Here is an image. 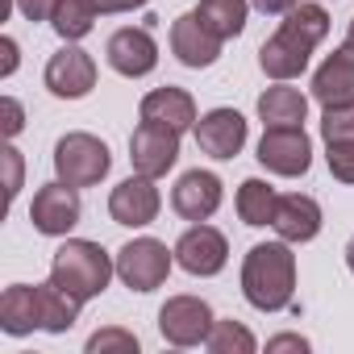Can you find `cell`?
Listing matches in <instances>:
<instances>
[{
    "instance_id": "6da1fadb",
    "label": "cell",
    "mask_w": 354,
    "mask_h": 354,
    "mask_svg": "<svg viewBox=\"0 0 354 354\" xmlns=\"http://www.w3.org/2000/svg\"><path fill=\"white\" fill-rule=\"evenodd\" d=\"M242 296L259 313H283L296 296V254L292 242H259L242 259Z\"/></svg>"
},
{
    "instance_id": "7a4b0ae2",
    "label": "cell",
    "mask_w": 354,
    "mask_h": 354,
    "mask_svg": "<svg viewBox=\"0 0 354 354\" xmlns=\"http://www.w3.org/2000/svg\"><path fill=\"white\" fill-rule=\"evenodd\" d=\"M113 275H117V254H109L92 238H67L50 259V279L84 304L96 300Z\"/></svg>"
},
{
    "instance_id": "3957f363",
    "label": "cell",
    "mask_w": 354,
    "mask_h": 354,
    "mask_svg": "<svg viewBox=\"0 0 354 354\" xmlns=\"http://www.w3.org/2000/svg\"><path fill=\"white\" fill-rule=\"evenodd\" d=\"M113 171V150L96 133L71 129L55 142V175L71 188H96Z\"/></svg>"
},
{
    "instance_id": "277c9868",
    "label": "cell",
    "mask_w": 354,
    "mask_h": 354,
    "mask_svg": "<svg viewBox=\"0 0 354 354\" xmlns=\"http://www.w3.org/2000/svg\"><path fill=\"white\" fill-rule=\"evenodd\" d=\"M171 267H175V246L167 250V242H158V238H133L117 250V279L142 296L162 288Z\"/></svg>"
},
{
    "instance_id": "5b68a950",
    "label": "cell",
    "mask_w": 354,
    "mask_h": 354,
    "mask_svg": "<svg viewBox=\"0 0 354 354\" xmlns=\"http://www.w3.org/2000/svg\"><path fill=\"white\" fill-rule=\"evenodd\" d=\"M259 162L271 175H283V180L308 175V167H313V138L304 133V125L263 129V138H259Z\"/></svg>"
},
{
    "instance_id": "8992f818",
    "label": "cell",
    "mask_w": 354,
    "mask_h": 354,
    "mask_svg": "<svg viewBox=\"0 0 354 354\" xmlns=\"http://www.w3.org/2000/svg\"><path fill=\"white\" fill-rule=\"evenodd\" d=\"M213 308L201 296H167L158 308V333L171 346H205L213 333Z\"/></svg>"
},
{
    "instance_id": "52a82bcc",
    "label": "cell",
    "mask_w": 354,
    "mask_h": 354,
    "mask_svg": "<svg viewBox=\"0 0 354 354\" xmlns=\"http://www.w3.org/2000/svg\"><path fill=\"white\" fill-rule=\"evenodd\" d=\"M162 213V192H158V180H150V175H129V180H121L113 192H109V217L125 230H146L154 225Z\"/></svg>"
},
{
    "instance_id": "ba28073f",
    "label": "cell",
    "mask_w": 354,
    "mask_h": 354,
    "mask_svg": "<svg viewBox=\"0 0 354 354\" xmlns=\"http://www.w3.org/2000/svg\"><path fill=\"white\" fill-rule=\"evenodd\" d=\"M313 50H317V46H313L300 30H292L288 21H279V30L259 46V67H263L267 80H275V84H292V80H300V75L308 71Z\"/></svg>"
},
{
    "instance_id": "9c48e42d",
    "label": "cell",
    "mask_w": 354,
    "mask_h": 354,
    "mask_svg": "<svg viewBox=\"0 0 354 354\" xmlns=\"http://www.w3.org/2000/svg\"><path fill=\"white\" fill-rule=\"evenodd\" d=\"M42 84H46V92L59 96V100H84V96L96 88V59H92L84 46L67 42L63 50L50 55V63H46V71H42Z\"/></svg>"
},
{
    "instance_id": "30bf717a",
    "label": "cell",
    "mask_w": 354,
    "mask_h": 354,
    "mask_svg": "<svg viewBox=\"0 0 354 354\" xmlns=\"http://www.w3.org/2000/svg\"><path fill=\"white\" fill-rule=\"evenodd\" d=\"M175 263H180L188 275H221L225 263H230V242L217 225H205V221H192V230L180 234V242H175Z\"/></svg>"
},
{
    "instance_id": "8fae6325",
    "label": "cell",
    "mask_w": 354,
    "mask_h": 354,
    "mask_svg": "<svg viewBox=\"0 0 354 354\" xmlns=\"http://www.w3.org/2000/svg\"><path fill=\"white\" fill-rule=\"evenodd\" d=\"M80 213H84L80 188H71V184H63V180L42 184V188L34 192V205H30V221H34V230L46 234V238H67V234L80 225Z\"/></svg>"
},
{
    "instance_id": "7c38bea8",
    "label": "cell",
    "mask_w": 354,
    "mask_h": 354,
    "mask_svg": "<svg viewBox=\"0 0 354 354\" xmlns=\"http://www.w3.org/2000/svg\"><path fill=\"white\" fill-rule=\"evenodd\" d=\"M129 162L138 175L162 180L180 162V133L167 125H154V121H138V129L129 133Z\"/></svg>"
},
{
    "instance_id": "4fadbf2b",
    "label": "cell",
    "mask_w": 354,
    "mask_h": 354,
    "mask_svg": "<svg viewBox=\"0 0 354 354\" xmlns=\"http://www.w3.org/2000/svg\"><path fill=\"white\" fill-rule=\"evenodd\" d=\"M104 59L117 75L125 80H142L158 67V42L146 26H121L117 34H109L104 42Z\"/></svg>"
},
{
    "instance_id": "5bb4252c",
    "label": "cell",
    "mask_w": 354,
    "mask_h": 354,
    "mask_svg": "<svg viewBox=\"0 0 354 354\" xmlns=\"http://www.w3.org/2000/svg\"><path fill=\"white\" fill-rule=\"evenodd\" d=\"M192 133H196L201 154H209L217 162H230V158L242 154V146L250 138V125H246V117L238 109H209V113H201Z\"/></svg>"
},
{
    "instance_id": "9a60e30c",
    "label": "cell",
    "mask_w": 354,
    "mask_h": 354,
    "mask_svg": "<svg viewBox=\"0 0 354 354\" xmlns=\"http://www.w3.org/2000/svg\"><path fill=\"white\" fill-rule=\"evenodd\" d=\"M221 196H225V184L217 171H184L171 188V209L180 213L184 221H209L217 209H221Z\"/></svg>"
},
{
    "instance_id": "2e32d148",
    "label": "cell",
    "mask_w": 354,
    "mask_h": 354,
    "mask_svg": "<svg viewBox=\"0 0 354 354\" xmlns=\"http://www.w3.org/2000/svg\"><path fill=\"white\" fill-rule=\"evenodd\" d=\"M221 46H225V42H221L205 21H201V13H196V9L171 21V55L180 59L184 67H192V71L213 67V63L221 59Z\"/></svg>"
},
{
    "instance_id": "e0dca14e",
    "label": "cell",
    "mask_w": 354,
    "mask_h": 354,
    "mask_svg": "<svg viewBox=\"0 0 354 354\" xmlns=\"http://www.w3.org/2000/svg\"><path fill=\"white\" fill-rule=\"evenodd\" d=\"M313 100L321 109L354 104V46H337L325 55V63L313 71Z\"/></svg>"
},
{
    "instance_id": "ac0fdd59",
    "label": "cell",
    "mask_w": 354,
    "mask_h": 354,
    "mask_svg": "<svg viewBox=\"0 0 354 354\" xmlns=\"http://www.w3.org/2000/svg\"><path fill=\"white\" fill-rule=\"evenodd\" d=\"M138 117H142V121H154V125H167V129H175V133H188V129H196V121H201L192 92H188V88H171V84L146 92L142 104H138Z\"/></svg>"
},
{
    "instance_id": "d6986e66",
    "label": "cell",
    "mask_w": 354,
    "mask_h": 354,
    "mask_svg": "<svg viewBox=\"0 0 354 354\" xmlns=\"http://www.w3.org/2000/svg\"><path fill=\"white\" fill-rule=\"evenodd\" d=\"M321 205L313 201V196H304V192H288V196H279V205H275V217H271V230L283 238V242H292V246H304V242H313L317 234H321Z\"/></svg>"
},
{
    "instance_id": "ffe728a7",
    "label": "cell",
    "mask_w": 354,
    "mask_h": 354,
    "mask_svg": "<svg viewBox=\"0 0 354 354\" xmlns=\"http://www.w3.org/2000/svg\"><path fill=\"white\" fill-rule=\"evenodd\" d=\"M0 329L9 337H26L42 329V304H38V283H9L0 296Z\"/></svg>"
},
{
    "instance_id": "44dd1931",
    "label": "cell",
    "mask_w": 354,
    "mask_h": 354,
    "mask_svg": "<svg viewBox=\"0 0 354 354\" xmlns=\"http://www.w3.org/2000/svg\"><path fill=\"white\" fill-rule=\"evenodd\" d=\"M259 121L263 129H275V125H304L308 121V96L292 84H275L259 96Z\"/></svg>"
},
{
    "instance_id": "7402d4cb",
    "label": "cell",
    "mask_w": 354,
    "mask_h": 354,
    "mask_svg": "<svg viewBox=\"0 0 354 354\" xmlns=\"http://www.w3.org/2000/svg\"><path fill=\"white\" fill-rule=\"evenodd\" d=\"M38 304H42V329L46 333H67L80 321V308H84V300H75L71 292H63L55 279L38 283Z\"/></svg>"
},
{
    "instance_id": "603a6c76",
    "label": "cell",
    "mask_w": 354,
    "mask_h": 354,
    "mask_svg": "<svg viewBox=\"0 0 354 354\" xmlns=\"http://www.w3.org/2000/svg\"><path fill=\"white\" fill-rule=\"evenodd\" d=\"M96 0H59L55 13H50V30L63 38V42H84L92 30H96Z\"/></svg>"
},
{
    "instance_id": "cb8c5ba5",
    "label": "cell",
    "mask_w": 354,
    "mask_h": 354,
    "mask_svg": "<svg viewBox=\"0 0 354 354\" xmlns=\"http://www.w3.org/2000/svg\"><path fill=\"white\" fill-rule=\"evenodd\" d=\"M234 205H238V217H242V225H254V230H263V225H271V217H275L279 192H275L267 180H242V188H238Z\"/></svg>"
},
{
    "instance_id": "d4e9b609",
    "label": "cell",
    "mask_w": 354,
    "mask_h": 354,
    "mask_svg": "<svg viewBox=\"0 0 354 354\" xmlns=\"http://www.w3.org/2000/svg\"><path fill=\"white\" fill-rule=\"evenodd\" d=\"M196 13H201V21H205L221 42H230V38H238V34L246 30L250 0H201Z\"/></svg>"
},
{
    "instance_id": "484cf974",
    "label": "cell",
    "mask_w": 354,
    "mask_h": 354,
    "mask_svg": "<svg viewBox=\"0 0 354 354\" xmlns=\"http://www.w3.org/2000/svg\"><path fill=\"white\" fill-rule=\"evenodd\" d=\"M205 346H209V354H254L259 337L242 321H213V333Z\"/></svg>"
},
{
    "instance_id": "4316f807",
    "label": "cell",
    "mask_w": 354,
    "mask_h": 354,
    "mask_svg": "<svg viewBox=\"0 0 354 354\" xmlns=\"http://www.w3.org/2000/svg\"><path fill=\"white\" fill-rule=\"evenodd\" d=\"M138 354L142 346H138V337L129 333V329H121V325H109V329H96L92 337H88V354Z\"/></svg>"
},
{
    "instance_id": "83f0119b",
    "label": "cell",
    "mask_w": 354,
    "mask_h": 354,
    "mask_svg": "<svg viewBox=\"0 0 354 354\" xmlns=\"http://www.w3.org/2000/svg\"><path fill=\"white\" fill-rule=\"evenodd\" d=\"M321 138L325 142H354V104L325 109L321 113Z\"/></svg>"
},
{
    "instance_id": "f1b7e54d",
    "label": "cell",
    "mask_w": 354,
    "mask_h": 354,
    "mask_svg": "<svg viewBox=\"0 0 354 354\" xmlns=\"http://www.w3.org/2000/svg\"><path fill=\"white\" fill-rule=\"evenodd\" d=\"M325 162L337 184H354V142H325Z\"/></svg>"
},
{
    "instance_id": "f546056e",
    "label": "cell",
    "mask_w": 354,
    "mask_h": 354,
    "mask_svg": "<svg viewBox=\"0 0 354 354\" xmlns=\"http://www.w3.org/2000/svg\"><path fill=\"white\" fill-rule=\"evenodd\" d=\"M0 158H5V171H9V201H17V192H21V171H26V162H21V150H17L13 142H5Z\"/></svg>"
},
{
    "instance_id": "4dcf8cb0",
    "label": "cell",
    "mask_w": 354,
    "mask_h": 354,
    "mask_svg": "<svg viewBox=\"0 0 354 354\" xmlns=\"http://www.w3.org/2000/svg\"><path fill=\"white\" fill-rule=\"evenodd\" d=\"M0 113H5V142H13L26 129V109H21L17 96H5V100H0Z\"/></svg>"
},
{
    "instance_id": "1f68e13d",
    "label": "cell",
    "mask_w": 354,
    "mask_h": 354,
    "mask_svg": "<svg viewBox=\"0 0 354 354\" xmlns=\"http://www.w3.org/2000/svg\"><path fill=\"white\" fill-rule=\"evenodd\" d=\"M55 5H59V0H17V9H21L26 21H50Z\"/></svg>"
},
{
    "instance_id": "d6a6232c",
    "label": "cell",
    "mask_w": 354,
    "mask_h": 354,
    "mask_svg": "<svg viewBox=\"0 0 354 354\" xmlns=\"http://www.w3.org/2000/svg\"><path fill=\"white\" fill-rule=\"evenodd\" d=\"M279 350H308V337H300V333H275V337H267V354H279Z\"/></svg>"
},
{
    "instance_id": "836d02e7",
    "label": "cell",
    "mask_w": 354,
    "mask_h": 354,
    "mask_svg": "<svg viewBox=\"0 0 354 354\" xmlns=\"http://www.w3.org/2000/svg\"><path fill=\"white\" fill-rule=\"evenodd\" d=\"M300 5V0H250V9H259L263 17H283Z\"/></svg>"
},
{
    "instance_id": "e575fe53",
    "label": "cell",
    "mask_w": 354,
    "mask_h": 354,
    "mask_svg": "<svg viewBox=\"0 0 354 354\" xmlns=\"http://www.w3.org/2000/svg\"><path fill=\"white\" fill-rule=\"evenodd\" d=\"M150 0H96V9H100V17L104 13H133V9H146Z\"/></svg>"
},
{
    "instance_id": "d590c367",
    "label": "cell",
    "mask_w": 354,
    "mask_h": 354,
    "mask_svg": "<svg viewBox=\"0 0 354 354\" xmlns=\"http://www.w3.org/2000/svg\"><path fill=\"white\" fill-rule=\"evenodd\" d=\"M0 55H5V63H0V80H9L17 71V42L13 38H0Z\"/></svg>"
},
{
    "instance_id": "8d00e7d4",
    "label": "cell",
    "mask_w": 354,
    "mask_h": 354,
    "mask_svg": "<svg viewBox=\"0 0 354 354\" xmlns=\"http://www.w3.org/2000/svg\"><path fill=\"white\" fill-rule=\"evenodd\" d=\"M346 267H350V275H354V238L346 242Z\"/></svg>"
},
{
    "instance_id": "74e56055",
    "label": "cell",
    "mask_w": 354,
    "mask_h": 354,
    "mask_svg": "<svg viewBox=\"0 0 354 354\" xmlns=\"http://www.w3.org/2000/svg\"><path fill=\"white\" fill-rule=\"evenodd\" d=\"M346 46H354V17H350V26H346Z\"/></svg>"
}]
</instances>
